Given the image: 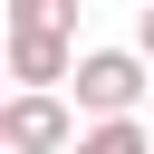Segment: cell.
<instances>
[{
	"label": "cell",
	"instance_id": "obj_1",
	"mask_svg": "<svg viewBox=\"0 0 154 154\" xmlns=\"http://www.w3.org/2000/svg\"><path fill=\"white\" fill-rule=\"evenodd\" d=\"M10 77L19 96L77 87V0H10Z\"/></svg>",
	"mask_w": 154,
	"mask_h": 154
},
{
	"label": "cell",
	"instance_id": "obj_2",
	"mask_svg": "<svg viewBox=\"0 0 154 154\" xmlns=\"http://www.w3.org/2000/svg\"><path fill=\"white\" fill-rule=\"evenodd\" d=\"M144 87H154V77H144L135 48H87V58H77V116H87V125H125V116L144 106Z\"/></svg>",
	"mask_w": 154,
	"mask_h": 154
},
{
	"label": "cell",
	"instance_id": "obj_3",
	"mask_svg": "<svg viewBox=\"0 0 154 154\" xmlns=\"http://www.w3.org/2000/svg\"><path fill=\"white\" fill-rule=\"evenodd\" d=\"M77 106L67 96H10L0 106V154H77Z\"/></svg>",
	"mask_w": 154,
	"mask_h": 154
},
{
	"label": "cell",
	"instance_id": "obj_5",
	"mask_svg": "<svg viewBox=\"0 0 154 154\" xmlns=\"http://www.w3.org/2000/svg\"><path fill=\"white\" fill-rule=\"evenodd\" d=\"M135 58L154 67V0H144V19H135Z\"/></svg>",
	"mask_w": 154,
	"mask_h": 154
},
{
	"label": "cell",
	"instance_id": "obj_4",
	"mask_svg": "<svg viewBox=\"0 0 154 154\" xmlns=\"http://www.w3.org/2000/svg\"><path fill=\"white\" fill-rule=\"evenodd\" d=\"M77 154H154V144H144V125L125 116V125H87V135H77Z\"/></svg>",
	"mask_w": 154,
	"mask_h": 154
}]
</instances>
